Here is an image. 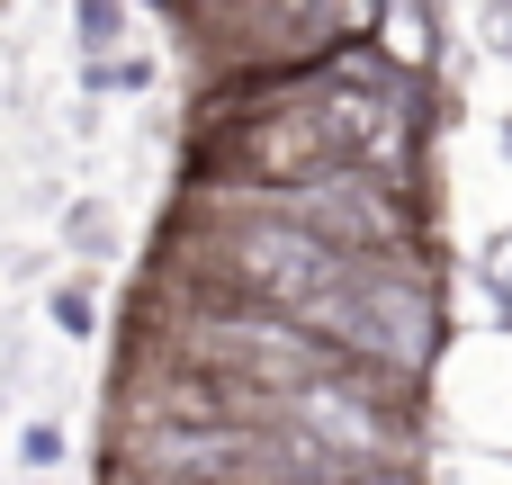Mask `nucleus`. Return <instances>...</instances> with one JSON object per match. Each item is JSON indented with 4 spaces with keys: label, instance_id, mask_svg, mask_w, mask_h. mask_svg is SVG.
I'll list each match as a JSON object with an SVG mask.
<instances>
[{
    "label": "nucleus",
    "instance_id": "obj_1",
    "mask_svg": "<svg viewBox=\"0 0 512 485\" xmlns=\"http://www.w3.org/2000/svg\"><path fill=\"white\" fill-rule=\"evenodd\" d=\"M144 351L189 378L243 387V396H306V387L351 378V360L324 351L315 333H297L288 315H261V306H234L207 288H171V279L144 297Z\"/></svg>",
    "mask_w": 512,
    "mask_h": 485
},
{
    "label": "nucleus",
    "instance_id": "obj_2",
    "mask_svg": "<svg viewBox=\"0 0 512 485\" xmlns=\"http://www.w3.org/2000/svg\"><path fill=\"white\" fill-rule=\"evenodd\" d=\"M333 126L315 117V99H252L234 126H225V171L243 189H297L315 171H333Z\"/></svg>",
    "mask_w": 512,
    "mask_h": 485
},
{
    "label": "nucleus",
    "instance_id": "obj_3",
    "mask_svg": "<svg viewBox=\"0 0 512 485\" xmlns=\"http://www.w3.org/2000/svg\"><path fill=\"white\" fill-rule=\"evenodd\" d=\"M369 36H387V54H378V63H387L396 81H405V72H423V54H432V45H423V36H432V18H423V9H378V18H369Z\"/></svg>",
    "mask_w": 512,
    "mask_h": 485
}]
</instances>
